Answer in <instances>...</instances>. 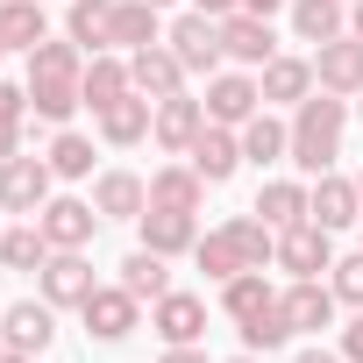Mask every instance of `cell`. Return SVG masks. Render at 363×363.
Masks as SVG:
<instances>
[{
  "label": "cell",
  "instance_id": "6da1fadb",
  "mask_svg": "<svg viewBox=\"0 0 363 363\" xmlns=\"http://www.w3.org/2000/svg\"><path fill=\"white\" fill-rule=\"evenodd\" d=\"M342 128H349V100L313 86V93L292 107V164H299L306 178H320V171L342 157Z\"/></svg>",
  "mask_w": 363,
  "mask_h": 363
},
{
  "label": "cell",
  "instance_id": "7a4b0ae2",
  "mask_svg": "<svg viewBox=\"0 0 363 363\" xmlns=\"http://www.w3.org/2000/svg\"><path fill=\"white\" fill-rule=\"evenodd\" d=\"M164 43L178 50V65H186L193 79H214V72L228 65V50H221V22L200 15V8H193V15H178V22L164 29Z\"/></svg>",
  "mask_w": 363,
  "mask_h": 363
},
{
  "label": "cell",
  "instance_id": "3957f363",
  "mask_svg": "<svg viewBox=\"0 0 363 363\" xmlns=\"http://www.w3.org/2000/svg\"><path fill=\"white\" fill-rule=\"evenodd\" d=\"M50 157H8L0 164V214H22V221H36L43 214V200H50Z\"/></svg>",
  "mask_w": 363,
  "mask_h": 363
},
{
  "label": "cell",
  "instance_id": "277c9868",
  "mask_svg": "<svg viewBox=\"0 0 363 363\" xmlns=\"http://www.w3.org/2000/svg\"><path fill=\"white\" fill-rule=\"evenodd\" d=\"M278 271H285V278H320V271H335V235H328L320 221L278 228Z\"/></svg>",
  "mask_w": 363,
  "mask_h": 363
},
{
  "label": "cell",
  "instance_id": "5b68a950",
  "mask_svg": "<svg viewBox=\"0 0 363 363\" xmlns=\"http://www.w3.org/2000/svg\"><path fill=\"white\" fill-rule=\"evenodd\" d=\"M100 221H107V214H100L93 200H72V193H65V200H43V214H36V228L50 235V250H86V242L100 235Z\"/></svg>",
  "mask_w": 363,
  "mask_h": 363
},
{
  "label": "cell",
  "instance_id": "8992f818",
  "mask_svg": "<svg viewBox=\"0 0 363 363\" xmlns=\"http://www.w3.org/2000/svg\"><path fill=\"white\" fill-rule=\"evenodd\" d=\"M79 313H86V335H93V342H128L143 299H135L128 285H93V299H86Z\"/></svg>",
  "mask_w": 363,
  "mask_h": 363
},
{
  "label": "cell",
  "instance_id": "52a82bcc",
  "mask_svg": "<svg viewBox=\"0 0 363 363\" xmlns=\"http://www.w3.org/2000/svg\"><path fill=\"white\" fill-rule=\"evenodd\" d=\"M221 50H228V65H242V72L257 65V72H264V65L278 57V36H271V22H264V15L235 8V15H221Z\"/></svg>",
  "mask_w": 363,
  "mask_h": 363
},
{
  "label": "cell",
  "instance_id": "ba28073f",
  "mask_svg": "<svg viewBox=\"0 0 363 363\" xmlns=\"http://www.w3.org/2000/svg\"><path fill=\"white\" fill-rule=\"evenodd\" d=\"M278 306H285V328L292 335H320V328H335V285H320V278H292L285 292H278Z\"/></svg>",
  "mask_w": 363,
  "mask_h": 363
},
{
  "label": "cell",
  "instance_id": "9c48e42d",
  "mask_svg": "<svg viewBox=\"0 0 363 363\" xmlns=\"http://www.w3.org/2000/svg\"><path fill=\"white\" fill-rule=\"evenodd\" d=\"M313 86H320V93H342V100H356V93H363V43H356V36L313 43Z\"/></svg>",
  "mask_w": 363,
  "mask_h": 363
},
{
  "label": "cell",
  "instance_id": "30bf717a",
  "mask_svg": "<svg viewBox=\"0 0 363 363\" xmlns=\"http://www.w3.org/2000/svg\"><path fill=\"white\" fill-rule=\"evenodd\" d=\"M135 242H143V250H157V257H193V242H200V214H178V207H143Z\"/></svg>",
  "mask_w": 363,
  "mask_h": 363
},
{
  "label": "cell",
  "instance_id": "8fae6325",
  "mask_svg": "<svg viewBox=\"0 0 363 363\" xmlns=\"http://www.w3.org/2000/svg\"><path fill=\"white\" fill-rule=\"evenodd\" d=\"M128 79H135V93L143 100H171V93H186V65H178V50L171 43H150V50H128Z\"/></svg>",
  "mask_w": 363,
  "mask_h": 363
},
{
  "label": "cell",
  "instance_id": "7c38bea8",
  "mask_svg": "<svg viewBox=\"0 0 363 363\" xmlns=\"http://www.w3.org/2000/svg\"><path fill=\"white\" fill-rule=\"evenodd\" d=\"M257 107H264V86H257L250 72H214V79H207V121L242 128Z\"/></svg>",
  "mask_w": 363,
  "mask_h": 363
},
{
  "label": "cell",
  "instance_id": "4fadbf2b",
  "mask_svg": "<svg viewBox=\"0 0 363 363\" xmlns=\"http://www.w3.org/2000/svg\"><path fill=\"white\" fill-rule=\"evenodd\" d=\"M36 285H43L50 306H86V299H93V264H86V250H50V264L36 271Z\"/></svg>",
  "mask_w": 363,
  "mask_h": 363
},
{
  "label": "cell",
  "instance_id": "5bb4252c",
  "mask_svg": "<svg viewBox=\"0 0 363 363\" xmlns=\"http://www.w3.org/2000/svg\"><path fill=\"white\" fill-rule=\"evenodd\" d=\"M200 128H207V100H186V93H171V100H157V121H150L157 150H171V157H186V150L200 143Z\"/></svg>",
  "mask_w": 363,
  "mask_h": 363
},
{
  "label": "cell",
  "instance_id": "9a60e30c",
  "mask_svg": "<svg viewBox=\"0 0 363 363\" xmlns=\"http://www.w3.org/2000/svg\"><path fill=\"white\" fill-rule=\"evenodd\" d=\"M306 221H320L328 235H335V228H356V221H363V193H356V178L320 171V178H313V200H306Z\"/></svg>",
  "mask_w": 363,
  "mask_h": 363
},
{
  "label": "cell",
  "instance_id": "2e32d148",
  "mask_svg": "<svg viewBox=\"0 0 363 363\" xmlns=\"http://www.w3.org/2000/svg\"><path fill=\"white\" fill-rule=\"evenodd\" d=\"M186 164L207 178V186H228V178L242 171V135H235V128H221V121H207V128H200V143L186 150Z\"/></svg>",
  "mask_w": 363,
  "mask_h": 363
},
{
  "label": "cell",
  "instance_id": "e0dca14e",
  "mask_svg": "<svg viewBox=\"0 0 363 363\" xmlns=\"http://www.w3.org/2000/svg\"><path fill=\"white\" fill-rule=\"evenodd\" d=\"M0 328H8V349L43 356V349L57 342V306H50V299H15L8 313H0Z\"/></svg>",
  "mask_w": 363,
  "mask_h": 363
},
{
  "label": "cell",
  "instance_id": "ac0fdd59",
  "mask_svg": "<svg viewBox=\"0 0 363 363\" xmlns=\"http://www.w3.org/2000/svg\"><path fill=\"white\" fill-rule=\"evenodd\" d=\"M150 328L164 335V349H171V342H200V335H207V299H200V292H164V299L150 306Z\"/></svg>",
  "mask_w": 363,
  "mask_h": 363
},
{
  "label": "cell",
  "instance_id": "d6986e66",
  "mask_svg": "<svg viewBox=\"0 0 363 363\" xmlns=\"http://www.w3.org/2000/svg\"><path fill=\"white\" fill-rule=\"evenodd\" d=\"M79 79H86V72H29V107H36L43 121H57V128H65V121L86 107Z\"/></svg>",
  "mask_w": 363,
  "mask_h": 363
},
{
  "label": "cell",
  "instance_id": "ffe728a7",
  "mask_svg": "<svg viewBox=\"0 0 363 363\" xmlns=\"http://www.w3.org/2000/svg\"><path fill=\"white\" fill-rule=\"evenodd\" d=\"M93 121H100V143H107V150H135V143L150 135V121H157V100H143V93H128V100H114V107H100Z\"/></svg>",
  "mask_w": 363,
  "mask_h": 363
},
{
  "label": "cell",
  "instance_id": "44dd1931",
  "mask_svg": "<svg viewBox=\"0 0 363 363\" xmlns=\"http://www.w3.org/2000/svg\"><path fill=\"white\" fill-rule=\"evenodd\" d=\"M235 135H242V164H257V171H264V164H285V157H292V121H278L271 107H257V114H250V121H242Z\"/></svg>",
  "mask_w": 363,
  "mask_h": 363
},
{
  "label": "cell",
  "instance_id": "7402d4cb",
  "mask_svg": "<svg viewBox=\"0 0 363 363\" xmlns=\"http://www.w3.org/2000/svg\"><path fill=\"white\" fill-rule=\"evenodd\" d=\"M150 43H164V8H150V0H114L107 50H150Z\"/></svg>",
  "mask_w": 363,
  "mask_h": 363
},
{
  "label": "cell",
  "instance_id": "603a6c76",
  "mask_svg": "<svg viewBox=\"0 0 363 363\" xmlns=\"http://www.w3.org/2000/svg\"><path fill=\"white\" fill-rule=\"evenodd\" d=\"M93 207H100L107 221H143L150 186H143L135 171H100V178H93Z\"/></svg>",
  "mask_w": 363,
  "mask_h": 363
},
{
  "label": "cell",
  "instance_id": "cb8c5ba5",
  "mask_svg": "<svg viewBox=\"0 0 363 363\" xmlns=\"http://www.w3.org/2000/svg\"><path fill=\"white\" fill-rule=\"evenodd\" d=\"M150 207L200 214V207H207V178H200L193 164H164V171H150Z\"/></svg>",
  "mask_w": 363,
  "mask_h": 363
},
{
  "label": "cell",
  "instance_id": "d4e9b609",
  "mask_svg": "<svg viewBox=\"0 0 363 363\" xmlns=\"http://www.w3.org/2000/svg\"><path fill=\"white\" fill-rule=\"evenodd\" d=\"M257 86H264V107H299L313 93V57H271Z\"/></svg>",
  "mask_w": 363,
  "mask_h": 363
},
{
  "label": "cell",
  "instance_id": "484cf974",
  "mask_svg": "<svg viewBox=\"0 0 363 363\" xmlns=\"http://www.w3.org/2000/svg\"><path fill=\"white\" fill-rule=\"evenodd\" d=\"M79 93H86V107H93V114H100V107H114V100H128V93H135V79H128V57H114V50L86 57V79H79Z\"/></svg>",
  "mask_w": 363,
  "mask_h": 363
},
{
  "label": "cell",
  "instance_id": "4316f807",
  "mask_svg": "<svg viewBox=\"0 0 363 363\" xmlns=\"http://www.w3.org/2000/svg\"><path fill=\"white\" fill-rule=\"evenodd\" d=\"M306 200H313V186H299V178H264L250 214H264L271 228H299L306 221Z\"/></svg>",
  "mask_w": 363,
  "mask_h": 363
},
{
  "label": "cell",
  "instance_id": "83f0119b",
  "mask_svg": "<svg viewBox=\"0 0 363 363\" xmlns=\"http://www.w3.org/2000/svg\"><path fill=\"white\" fill-rule=\"evenodd\" d=\"M292 36H299V43H335V36H349V0H292Z\"/></svg>",
  "mask_w": 363,
  "mask_h": 363
},
{
  "label": "cell",
  "instance_id": "f1b7e54d",
  "mask_svg": "<svg viewBox=\"0 0 363 363\" xmlns=\"http://www.w3.org/2000/svg\"><path fill=\"white\" fill-rule=\"evenodd\" d=\"M107 29H114V0H72L65 36H72L86 57H100V50H107Z\"/></svg>",
  "mask_w": 363,
  "mask_h": 363
},
{
  "label": "cell",
  "instance_id": "f546056e",
  "mask_svg": "<svg viewBox=\"0 0 363 363\" xmlns=\"http://www.w3.org/2000/svg\"><path fill=\"white\" fill-rule=\"evenodd\" d=\"M0 264H8V271H43L50 264V235L36 228V221H15V228H0Z\"/></svg>",
  "mask_w": 363,
  "mask_h": 363
},
{
  "label": "cell",
  "instance_id": "4dcf8cb0",
  "mask_svg": "<svg viewBox=\"0 0 363 363\" xmlns=\"http://www.w3.org/2000/svg\"><path fill=\"white\" fill-rule=\"evenodd\" d=\"M0 36H8V50H36L50 36L43 0H0Z\"/></svg>",
  "mask_w": 363,
  "mask_h": 363
},
{
  "label": "cell",
  "instance_id": "1f68e13d",
  "mask_svg": "<svg viewBox=\"0 0 363 363\" xmlns=\"http://www.w3.org/2000/svg\"><path fill=\"white\" fill-rule=\"evenodd\" d=\"M228 242L242 250L250 271H271V264H278V228H271L264 214H235V221H228Z\"/></svg>",
  "mask_w": 363,
  "mask_h": 363
},
{
  "label": "cell",
  "instance_id": "d6a6232c",
  "mask_svg": "<svg viewBox=\"0 0 363 363\" xmlns=\"http://www.w3.org/2000/svg\"><path fill=\"white\" fill-rule=\"evenodd\" d=\"M164 264H171V257H157V250H143V242H135V250H128V264H121V278H114V285H128V292H135V299H150V306H157V299H164V292H171V271H164Z\"/></svg>",
  "mask_w": 363,
  "mask_h": 363
},
{
  "label": "cell",
  "instance_id": "836d02e7",
  "mask_svg": "<svg viewBox=\"0 0 363 363\" xmlns=\"http://www.w3.org/2000/svg\"><path fill=\"white\" fill-rule=\"evenodd\" d=\"M271 299H278V292H271V278H264V271H235V278L221 285V313H228L235 328H242L250 313H264Z\"/></svg>",
  "mask_w": 363,
  "mask_h": 363
},
{
  "label": "cell",
  "instance_id": "e575fe53",
  "mask_svg": "<svg viewBox=\"0 0 363 363\" xmlns=\"http://www.w3.org/2000/svg\"><path fill=\"white\" fill-rule=\"evenodd\" d=\"M193 264H200V271H207L214 285H228L235 271H250V264H242V250L228 242V228H214V235H200V242H193Z\"/></svg>",
  "mask_w": 363,
  "mask_h": 363
},
{
  "label": "cell",
  "instance_id": "d590c367",
  "mask_svg": "<svg viewBox=\"0 0 363 363\" xmlns=\"http://www.w3.org/2000/svg\"><path fill=\"white\" fill-rule=\"evenodd\" d=\"M50 171H57V178H93V135L57 128V143H50Z\"/></svg>",
  "mask_w": 363,
  "mask_h": 363
},
{
  "label": "cell",
  "instance_id": "8d00e7d4",
  "mask_svg": "<svg viewBox=\"0 0 363 363\" xmlns=\"http://www.w3.org/2000/svg\"><path fill=\"white\" fill-rule=\"evenodd\" d=\"M285 342H292V328H285V306H278V299H271L264 313H250V320H242V349L271 356V349H285Z\"/></svg>",
  "mask_w": 363,
  "mask_h": 363
},
{
  "label": "cell",
  "instance_id": "74e56055",
  "mask_svg": "<svg viewBox=\"0 0 363 363\" xmlns=\"http://www.w3.org/2000/svg\"><path fill=\"white\" fill-rule=\"evenodd\" d=\"M328 285H335V299H342V306H363V250H356V257H342V264L328 271Z\"/></svg>",
  "mask_w": 363,
  "mask_h": 363
},
{
  "label": "cell",
  "instance_id": "f35d334b",
  "mask_svg": "<svg viewBox=\"0 0 363 363\" xmlns=\"http://www.w3.org/2000/svg\"><path fill=\"white\" fill-rule=\"evenodd\" d=\"M29 114V86H8L0 79V121H22Z\"/></svg>",
  "mask_w": 363,
  "mask_h": 363
},
{
  "label": "cell",
  "instance_id": "ab89813d",
  "mask_svg": "<svg viewBox=\"0 0 363 363\" xmlns=\"http://www.w3.org/2000/svg\"><path fill=\"white\" fill-rule=\"evenodd\" d=\"M342 363H363V306H356V320L342 328Z\"/></svg>",
  "mask_w": 363,
  "mask_h": 363
},
{
  "label": "cell",
  "instance_id": "60d3db41",
  "mask_svg": "<svg viewBox=\"0 0 363 363\" xmlns=\"http://www.w3.org/2000/svg\"><path fill=\"white\" fill-rule=\"evenodd\" d=\"M157 363H207V349H200V342H171Z\"/></svg>",
  "mask_w": 363,
  "mask_h": 363
},
{
  "label": "cell",
  "instance_id": "b9f144b4",
  "mask_svg": "<svg viewBox=\"0 0 363 363\" xmlns=\"http://www.w3.org/2000/svg\"><path fill=\"white\" fill-rule=\"evenodd\" d=\"M22 157V121H0V164Z\"/></svg>",
  "mask_w": 363,
  "mask_h": 363
},
{
  "label": "cell",
  "instance_id": "7bdbcfd3",
  "mask_svg": "<svg viewBox=\"0 0 363 363\" xmlns=\"http://www.w3.org/2000/svg\"><path fill=\"white\" fill-rule=\"evenodd\" d=\"M193 8H200V15H214V22H221V15H235V8H242V0H193Z\"/></svg>",
  "mask_w": 363,
  "mask_h": 363
},
{
  "label": "cell",
  "instance_id": "ee69618b",
  "mask_svg": "<svg viewBox=\"0 0 363 363\" xmlns=\"http://www.w3.org/2000/svg\"><path fill=\"white\" fill-rule=\"evenodd\" d=\"M292 363H342V349H299Z\"/></svg>",
  "mask_w": 363,
  "mask_h": 363
},
{
  "label": "cell",
  "instance_id": "f6af8a7d",
  "mask_svg": "<svg viewBox=\"0 0 363 363\" xmlns=\"http://www.w3.org/2000/svg\"><path fill=\"white\" fill-rule=\"evenodd\" d=\"M242 8H250V15H264V22H271V15H278V8H285V0H242Z\"/></svg>",
  "mask_w": 363,
  "mask_h": 363
},
{
  "label": "cell",
  "instance_id": "bcb514c9",
  "mask_svg": "<svg viewBox=\"0 0 363 363\" xmlns=\"http://www.w3.org/2000/svg\"><path fill=\"white\" fill-rule=\"evenodd\" d=\"M349 36L363 43V0H349Z\"/></svg>",
  "mask_w": 363,
  "mask_h": 363
},
{
  "label": "cell",
  "instance_id": "7dc6e473",
  "mask_svg": "<svg viewBox=\"0 0 363 363\" xmlns=\"http://www.w3.org/2000/svg\"><path fill=\"white\" fill-rule=\"evenodd\" d=\"M0 363H36V356H22V349H8V356H0Z\"/></svg>",
  "mask_w": 363,
  "mask_h": 363
},
{
  "label": "cell",
  "instance_id": "c3c4849f",
  "mask_svg": "<svg viewBox=\"0 0 363 363\" xmlns=\"http://www.w3.org/2000/svg\"><path fill=\"white\" fill-rule=\"evenodd\" d=\"M228 363H264V356H257V349H242V356H228Z\"/></svg>",
  "mask_w": 363,
  "mask_h": 363
},
{
  "label": "cell",
  "instance_id": "681fc988",
  "mask_svg": "<svg viewBox=\"0 0 363 363\" xmlns=\"http://www.w3.org/2000/svg\"><path fill=\"white\" fill-rule=\"evenodd\" d=\"M0 356H8V328H0Z\"/></svg>",
  "mask_w": 363,
  "mask_h": 363
},
{
  "label": "cell",
  "instance_id": "f907efd6",
  "mask_svg": "<svg viewBox=\"0 0 363 363\" xmlns=\"http://www.w3.org/2000/svg\"><path fill=\"white\" fill-rule=\"evenodd\" d=\"M0 57H8V36H0Z\"/></svg>",
  "mask_w": 363,
  "mask_h": 363
},
{
  "label": "cell",
  "instance_id": "816d5d0a",
  "mask_svg": "<svg viewBox=\"0 0 363 363\" xmlns=\"http://www.w3.org/2000/svg\"><path fill=\"white\" fill-rule=\"evenodd\" d=\"M150 8H171V0H150Z\"/></svg>",
  "mask_w": 363,
  "mask_h": 363
},
{
  "label": "cell",
  "instance_id": "f5cc1de1",
  "mask_svg": "<svg viewBox=\"0 0 363 363\" xmlns=\"http://www.w3.org/2000/svg\"><path fill=\"white\" fill-rule=\"evenodd\" d=\"M356 193H363V171H356Z\"/></svg>",
  "mask_w": 363,
  "mask_h": 363
},
{
  "label": "cell",
  "instance_id": "db71d44e",
  "mask_svg": "<svg viewBox=\"0 0 363 363\" xmlns=\"http://www.w3.org/2000/svg\"><path fill=\"white\" fill-rule=\"evenodd\" d=\"M356 114H363V93H356Z\"/></svg>",
  "mask_w": 363,
  "mask_h": 363
},
{
  "label": "cell",
  "instance_id": "11a10c76",
  "mask_svg": "<svg viewBox=\"0 0 363 363\" xmlns=\"http://www.w3.org/2000/svg\"><path fill=\"white\" fill-rule=\"evenodd\" d=\"M356 228H363V221H356Z\"/></svg>",
  "mask_w": 363,
  "mask_h": 363
}]
</instances>
